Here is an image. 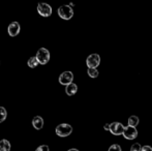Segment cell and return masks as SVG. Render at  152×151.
<instances>
[{
	"label": "cell",
	"instance_id": "1",
	"mask_svg": "<svg viewBox=\"0 0 152 151\" xmlns=\"http://www.w3.org/2000/svg\"><path fill=\"white\" fill-rule=\"evenodd\" d=\"M56 131V135L59 136L61 138H65L67 136H69L70 133H72V127L70 124H67V123H61L55 129Z\"/></svg>",
	"mask_w": 152,
	"mask_h": 151
},
{
	"label": "cell",
	"instance_id": "2",
	"mask_svg": "<svg viewBox=\"0 0 152 151\" xmlns=\"http://www.w3.org/2000/svg\"><path fill=\"white\" fill-rule=\"evenodd\" d=\"M50 57L51 55L49 50H47L46 48H40L36 53L35 58L37 59L38 63H40V64H47L50 60Z\"/></svg>",
	"mask_w": 152,
	"mask_h": 151
},
{
	"label": "cell",
	"instance_id": "3",
	"mask_svg": "<svg viewBox=\"0 0 152 151\" xmlns=\"http://www.w3.org/2000/svg\"><path fill=\"white\" fill-rule=\"evenodd\" d=\"M58 15L63 20H70L74 16V9L69 5H61L58 8Z\"/></svg>",
	"mask_w": 152,
	"mask_h": 151
},
{
	"label": "cell",
	"instance_id": "4",
	"mask_svg": "<svg viewBox=\"0 0 152 151\" xmlns=\"http://www.w3.org/2000/svg\"><path fill=\"white\" fill-rule=\"evenodd\" d=\"M37 12L42 17L48 18L52 15V7L50 4L45 3V2H39L37 5Z\"/></svg>",
	"mask_w": 152,
	"mask_h": 151
},
{
	"label": "cell",
	"instance_id": "5",
	"mask_svg": "<svg viewBox=\"0 0 152 151\" xmlns=\"http://www.w3.org/2000/svg\"><path fill=\"white\" fill-rule=\"evenodd\" d=\"M100 63V56L98 54H91L87 57L86 64L88 69H96Z\"/></svg>",
	"mask_w": 152,
	"mask_h": 151
},
{
	"label": "cell",
	"instance_id": "6",
	"mask_svg": "<svg viewBox=\"0 0 152 151\" xmlns=\"http://www.w3.org/2000/svg\"><path fill=\"white\" fill-rule=\"evenodd\" d=\"M72 80H74V74L72 71H63L60 76H59V83L61 85H67L72 84Z\"/></svg>",
	"mask_w": 152,
	"mask_h": 151
},
{
	"label": "cell",
	"instance_id": "7",
	"mask_svg": "<svg viewBox=\"0 0 152 151\" xmlns=\"http://www.w3.org/2000/svg\"><path fill=\"white\" fill-rule=\"evenodd\" d=\"M122 136H123L126 140H134L138 137V131H137L136 127L126 126V127H124Z\"/></svg>",
	"mask_w": 152,
	"mask_h": 151
},
{
	"label": "cell",
	"instance_id": "8",
	"mask_svg": "<svg viewBox=\"0 0 152 151\" xmlns=\"http://www.w3.org/2000/svg\"><path fill=\"white\" fill-rule=\"evenodd\" d=\"M124 127L123 124L120 122H113V123H110V133L114 136H120L123 133V131H124Z\"/></svg>",
	"mask_w": 152,
	"mask_h": 151
},
{
	"label": "cell",
	"instance_id": "9",
	"mask_svg": "<svg viewBox=\"0 0 152 151\" xmlns=\"http://www.w3.org/2000/svg\"><path fill=\"white\" fill-rule=\"evenodd\" d=\"M20 30H21V26L18 22L10 23L7 27V33L10 36H17L20 33Z\"/></svg>",
	"mask_w": 152,
	"mask_h": 151
},
{
	"label": "cell",
	"instance_id": "10",
	"mask_svg": "<svg viewBox=\"0 0 152 151\" xmlns=\"http://www.w3.org/2000/svg\"><path fill=\"white\" fill-rule=\"evenodd\" d=\"M32 125L35 129H42L44 126V119L40 116H35L32 119Z\"/></svg>",
	"mask_w": 152,
	"mask_h": 151
},
{
	"label": "cell",
	"instance_id": "11",
	"mask_svg": "<svg viewBox=\"0 0 152 151\" xmlns=\"http://www.w3.org/2000/svg\"><path fill=\"white\" fill-rule=\"evenodd\" d=\"M77 91H78V86H77L75 83H72V84L67 85V86L65 87L66 94L69 95V96H72V95H75L77 93Z\"/></svg>",
	"mask_w": 152,
	"mask_h": 151
},
{
	"label": "cell",
	"instance_id": "12",
	"mask_svg": "<svg viewBox=\"0 0 152 151\" xmlns=\"http://www.w3.org/2000/svg\"><path fill=\"white\" fill-rule=\"evenodd\" d=\"M140 122V119H139L138 116L136 115H132L128 118V125L127 126H130V127H137Z\"/></svg>",
	"mask_w": 152,
	"mask_h": 151
},
{
	"label": "cell",
	"instance_id": "13",
	"mask_svg": "<svg viewBox=\"0 0 152 151\" xmlns=\"http://www.w3.org/2000/svg\"><path fill=\"white\" fill-rule=\"evenodd\" d=\"M10 143L6 139H2L0 141V151H10Z\"/></svg>",
	"mask_w": 152,
	"mask_h": 151
},
{
	"label": "cell",
	"instance_id": "14",
	"mask_svg": "<svg viewBox=\"0 0 152 151\" xmlns=\"http://www.w3.org/2000/svg\"><path fill=\"white\" fill-rule=\"evenodd\" d=\"M27 64H28L29 67L34 69V67H36L38 65V61H37V59H36L35 57H30V58L28 59V62H27Z\"/></svg>",
	"mask_w": 152,
	"mask_h": 151
},
{
	"label": "cell",
	"instance_id": "15",
	"mask_svg": "<svg viewBox=\"0 0 152 151\" xmlns=\"http://www.w3.org/2000/svg\"><path fill=\"white\" fill-rule=\"evenodd\" d=\"M6 116H7V112H6L5 108L0 107V123L3 122V121L5 120Z\"/></svg>",
	"mask_w": 152,
	"mask_h": 151
},
{
	"label": "cell",
	"instance_id": "16",
	"mask_svg": "<svg viewBox=\"0 0 152 151\" xmlns=\"http://www.w3.org/2000/svg\"><path fill=\"white\" fill-rule=\"evenodd\" d=\"M87 74L91 78H97L98 77V71L96 69H87Z\"/></svg>",
	"mask_w": 152,
	"mask_h": 151
},
{
	"label": "cell",
	"instance_id": "17",
	"mask_svg": "<svg viewBox=\"0 0 152 151\" xmlns=\"http://www.w3.org/2000/svg\"><path fill=\"white\" fill-rule=\"evenodd\" d=\"M141 149H142V146L139 143L132 144V147H130V151H141Z\"/></svg>",
	"mask_w": 152,
	"mask_h": 151
},
{
	"label": "cell",
	"instance_id": "18",
	"mask_svg": "<svg viewBox=\"0 0 152 151\" xmlns=\"http://www.w3.org/2000/svg\"><path fill=\"white\" fill-rule=\"evenodd\" d=\"M108 151H122V149L118 144H113V145L110 146V148H109Z\"/></svg>",
	"mask_w": 152,
	"mask_h": 151
},
{
	"label": "cell",
	"instance_id": "19",
	"mask_svg": "<svg viewBox=\"0 0 152 151\" xmlns=\"http://www.w3.org/2000/svg\"><path fill=\"white\" fill-rule=\"evenodd\" d=\"M35 151H50L48 145H40L39 147H37V149Z\"/></svg>",
	"mask_w": 152,
	"mask_h": 151
},
{
	"label": "cell",
	"instance_id": "20",
	"mask_svg": "<svg viewBox=\"0 0 152 151\" xmlns=\"http://www.w3.org/2000/svg\"><path fill=\"white\" fill-rule=\"evenodd\" d=\"M141 151H152V147H151V146H148V145L143 146Z\"/></svg>",
	"mask_w": 152,
	"mask_h": 151
},
{
	"label": "cell",
	"instance_id": "21",
	"mask_svg": "<svg viewBox=\"0 0 152 151\" xmlns=\"http://www.w3.org/2000/svg\"><path fill=\"white\" fill-rule=\"evenodd\" d=\"M104 131H110V123H106V124L104 125Z\"/></svg>",
	"mask_w": 152,
	"mask_h": 151
},
{
	"label": "cell",
	"instance_id": "22",
	"mask_svg": "<svg viewBox=\"0 0 152 151\" xmlns=\"http://www.w3.org/2000/svg\"><path fill=\"white\" fill-rule=\"evenodd\" d=\"M67 151H79V150L76 149V148H72V149H69V150H67Z\"/></svg>",
	"mask_w": 152,
	"mask_h": 151
}]
</instances>
